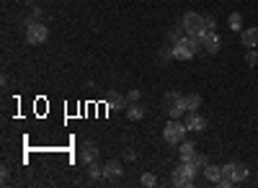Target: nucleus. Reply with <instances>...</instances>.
<instances>
[{"instance_id": "f257e3e1", "label": "nucleus", "mask_w": 258, "mask_h": 188, "mask_svg": "<svg viewBox=\"0 0 258 188\" xmlns=\"http://www.w3.org/2000/svg\"><path fill=\"white\" fill-rule=\"evenodd\" d=\"M248 178V168L240 162H225L222 165V178H220V185L222 188H230L235 183H243Z\"/></svg>"}, {"instance_id": "f03ea898", "label": "nucleus", "mask_w": 258, "mask_h": 188, "mask_svg": "<svg viewBox=\"0 0 258 188\" xmlns=\"http://www.w3.org/2000/svg\"><path fill=\"white\" fill-rule=\"evenodd\" d=\"M181 26H183V31H186L188 36H194V39L204 41L207 26H204V16H202V13H194V11H188V13L181 18ZM202 47H204V44H202Z\"/></svg>"}, {"instance_id": "7ed1b4c3", "label": "nucleus", "mask_w": 258, "mask_h": 188, "mask_svg": "<svg viewBox=\"0 0 258 188\" xmlns=\"http://www.w3.org/2000/svg\"><path fill=\"white\" fill-rule=\"evenodd\" d=\"M197 175H199V170L194 168L191 162L181 160V162L176 165V168H173V175H170V183H173V185H178V188H181V185H191Z\"/></svg>"}, {"instance_id": "20e7f679", "label": "nucleus", "mask_w": 258, "mask_h": 188, "mask_svg": "<svg viewBox=\"0 0 258 188\" xmlns=\"http://www.w3.org/2000/svg\"><path fill=\"white\" fill-rule=\"evenodd\" d=\"M186 132H188L186 121H181V119H170L165 127H163V139H165L168 144H181V142L186 139Z\"/></svg>"}, {"instance_id": "39448f33", "label": "nucleus", "mask_w": 258, "mask_h": 188, "mask_svg": "<svg viewBox=\"0 0 258 188\" xmlns=\"http://www.w3.org/2000/svg\"><path fill=\"white\" fill-rule=\"evenodd\" d=\"M165 111H168L170 119H181L183 114H188V109H186V98H183L181 93H176V90H170V93L165 96Z\"/></svg>"}, {"instance_id": "423d86ee", "label": "nucleus", "mask_w": 258, "mask_h": 188, "mask_svg": "<svg viewBox=\"0 0 258 188\" xmlns=\"http://www.w3.org/2000/svg\"><path fill=\"white\" fill-rule=\"evenodd\" d=\"M49 39V29L44 24H39V21H31V24L26 26V41L29 44H44V41Z\"/></svg>"}, {"instance_id": "0eeeda50", "label": "nucleus", "mask_w": 258, "mask_h": 188, "mask_svg": "<svg viewBox=\"0 0 258 188\" xmlns=\"http://www.w3.org/2000/svg\"><path fill=\"white\" fill-rule=\"evenodd\" d=\"M186 127H188V132H204L207 129V119L199 116L197 111H188L186 114Z\"/></svg>"}, {"instance_id": "6e6552de", "label": "nucleus", "mask_w": 258, "mask_h": 188, "mask_svg": "<svg viewBox=\"0 0 258 188\" xmlns=\"http://www.w3.org/2000/svg\"><path fill=\"white\" fill-rule=\"evenodd\" d=\"M240 44L243 47H248V49H255L258 47V29H243L240 31Z\"/></svg>"}, {"instance_id": "1a4fd4ad", "label": "nucleus", "mask_w": 258, "mask_h": 188, "mask_svg": "<svg viewBox=\"0 0 258 188\" xmlns=\"http://www.w3.org/2000/svg\"><path fill=\"white\" fill-rule=\"evenodd\" d=\"M202 44H204V52H207V54H217V52H220V36L214 34V31H207Z\"/></svg>"}, {"instance_id": "9d476101", "label": "nucleus", "mask_w": 258, "mask_h": 188, "mask_svg": "<svg viewBox=\"0 0 258 188\" xmlns=\"http://www.w3.org/2000/svg\"><path fill=\"white\" fill-rule=\"evenodd\" d=\"M98 157V147H96V144H83V150H80V155H78V160L80 162H85V165H91L93 160Z\"/></svg>"}, {"instance_id": "9b49d317", "label": "nucleus", "mask_w": 258, "mask_h": 188, "mask_svg": "<svg viewBox=\"0 0 258 188\" xmlns=\"http://www.w3.org/2000/svg\"><path fill=\"white\" fill-rule=\"evenodd\" d=\"M121 173H124V168H121V162H119V160H111V162H106V165H103V178L116 180V178H121Z\"/></svg>"}, {"instance_id": "f8f14e48", "label": "nucleus", "mask_w": 258, "mask_h": 188, "mask_svg": "<svg viewBox=\"0 0 258 188\" xmlns=\"http://www.w3.org/2000/svg\"><path fill=\"white\" fill-rule=\"evenodd\" d=\"M186 162H191L199 173H204V168L209 165V160H207V155H204V152H194V155H191V160H186Z\"/></svg>"}, {"instance_id": "ddd939ff", "label": "nucleus", "mask_w": 258, "mask_h": 188, "mask_svg": "<svg viewBox=\"0 0 258 188\" xmlns=\"http://www.w3.org/2000/svg\"><path fill=\"white\" fill-rule=\"evenodd\" d=\"M194 152H197V144H194V142L183 139V142L178 144V155H181V160H191Z\"/></svg>"}, {"instance_id": "4468645a", "label": "nucleus", "mask_w": 258, "mask_h": 188, "mask_svg": "<svg viewBox=\"0 0 258 188\" xmlns=\"http://www.w3.org/2000/svg\"><path fill=\"white\" fill-rule=\"evenodd\" d=\"M204 178H207L209 183H220L222 168H217V165H207V168H204Z\"/></svg>"}, {"instance_id": "2eb2a0df", "label": "nucleus", "mask_w": 258, "mask_h": 188, "mask_svg": "<svg viewBox=\"0 0 258 188\" xmlns=\"http://www.w3.org/2000/svg\"><path fill=\"white\" fill-rule=\"evenodd\" d=\"M183 98H186V109H188V111H199V109H202V96L188 93V96H183Z\"/></svg>"}, {"instance_id": "dca6fc26", "label": "nucleus", "mask_w": 258, "mask_h": 188, "mask_svg": "<svg viewBox=\"0 0 258 188\" xmlns=\"http://www.w3.org/2000/svg\"><path fill=\"white\" fill-rule=\"evenodd\" d=\"M227 26L232 29V31H243V16L235 11V13H230V18H227Z\"/></svg>"}, {"instance_id": "f3484780", "label": "nucleus", "mask_w": 258, "mask_h": 188, "mask_svg": "<svg viewBox=\"0 0 258 188\" xmlns=\"http://www.w3.org/2000/svg\"><path fill=\"white\" fill-rule=\"evenodd\" d=\"M88 178H93V180H98V178H103V168L93 160L91 165H88Z\"/></svg>"}, {"instance_id": "a211bd4d", "label": "nucleus", "mask_w": 258, "mask_h": 188, "mask_svg": "<svg viewBox=\"0 0 258 188\" xmlns=\"http://www.w3.org/2000/svg\"><path fill=\"white\" fill-rule=\"evenodd\" d=\"M126 116L132 119V121H140V119L145 116V109H142V106H129V109H126Z\"/></svg>"}, {"instance_id": "6ab92c4d", "label": "nucleus", "mask_w": 258, "mask_h": 188, "mask_svg": "<svg viewBox=\"0 0 258 188\" xmlns=\"http://www.w3.org/2000/svg\"><path fill=\"white\" fill-rule=\"evenodd\" d=\"M158 57H160V62H170V59H176V57H173V47H160Z\"/></svg>"}, {"instance_id": "aec40b11", "label": "nucleus", "mask_w": 258, "mask_h": 188, "mask_svg": "<svg viewBox=\"0 0 258 188\" xmlns=\"http://www.w3.org/2000/svg\"><path fill=\"white\" fill-rule=\"evenodd\" d=\"M186 34H183V26H176L173 31H170V41H173V44H176V41H181Z\"/></svg>"}, {"instance_id": "412c9836", "label": "nucleus", "mask_w": 258, "mask_h": 188, "mask_svg": "<svg viewBox=\"0 0 258 188\" xmlns=\"http://www.w3.org/2000/svg\"><path fill=\"white\" fill-rule=\"evenodd\" d=\"M126 106V98L121 96H111V109H124Z\"/></svg>"}, {"instance_id": "4be33fe9", "label": "nucleus", "mask_w": 258, "mask_h": 188, "mask_svg": "<svg viewBox=\"0 0 258 188\" xmlns=\"http://www.w3.org/2000/svg\"><path fill=\"white\" fill-rule=\"evenodd\" d=\"M155 183H158V180H155L153 173H145V175H142V185H145V188H153Z\"/></svg>"}, {"instance_id": "5701e85b", "label": "nucleus", "mask_w": 258, "mask_h": 188, "mask_svg": "<svg viewBox=\"0 0 258 188\" xmlns=\"http://www.w3.org/2000/svg\"><path fill=\"white\" fill-rule=\"evenodd\" d=\"M204 26H207V31H214V26H217L214 16H204Z\"/></svg>"}, {"instance_id": "b1692460", "label": "nucleus", "mask_w": 258, "mask_h": 188, "mask_svg": "<svg viewBox=\"0 0 258 188\" xmlns=\"http://www.w3.org/2000/svg\"><path fill=\"white\" fill-rule=\"evenodd\" d=\"M245 62H248V65L253 67L255 62H258V54H255V52H248V54H245Z\"/></svg>"}, {"instance_id": "393cba45", "label": "nucleus", "mask_w": 258, "mask_h": 188, "mask_svg": "<svg viewBox=\"0 0 258 188\" xmlns=\"http://www.w3.org/2000/svg\"><path fill=\"white\" fill-rule=\"evenodd\" d=\"M129 101H132V103L140 101V90H129Z\"/></svg>"}, {"instance_id": "a878e982", "label": "nucleus", "mask_w": 258, "mask_h": 188, "mask_svg": "<svg viewBox=\"0 0 258 188\" xmlns=\"http://www.w3.org/2000/svg\"><path fill=\"white\" fill-rule=\"evenodd\" d=\"M0 175H3V183H8V168H6V165L0 168Z\"/></svg>"}]
</instances>
